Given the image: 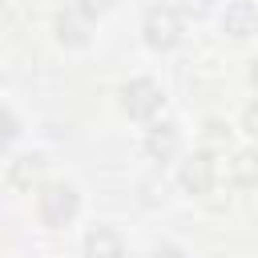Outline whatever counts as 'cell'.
Listing matches in <instances>:
<instances>
[{"label":"cell","instance_id":"8","mask_svg":"<svg viewBox=\"0 0 258 258\" xmlns=\"http://www.w3.org/2000/svg\"><path fill=\"white\" fill-rule=\"evenodd\" d=\"M44 169H48V161L40 153H24V157H16L8 165V185L12 189H32V185L44 181Z\"/></svg>","mask_w":258,"mask_h":258},{"label":"cell","instance_id":"3","mask_svg":"<svg viewBox=\"0 0 258 258\" xmlns=\"http://www.w3.org/2000/svg\"><path fill=\"white\" fill-rule=\"evenodd\" d=\"M77 210H81V198H77V189L69 181H52V185L40 189V222L44 226H52V230L69 226L77 218Z\"/></svg>","mask_w":258,"mask_h":258},{"label":"cell","instance_id":"11","mask_svg":"<svg viewBox=\"0 0 258 258\" xmlns=\"http://www.w3.org/2000/svg\"><path fill=\"white\" fill-rule=\"evenodd\" d=\"M16 137H20V121H16V113L8 105H0V149H8Z\"/></svg>","mask_w":258,"mask_h":258},{"label":"cell","instance_id":"2","mask_svg":"<svg viewBox=\"0 0 258 258\" xmlns=\"http://www.w3.org/2000/svg\"><path fill=\"white\" fill-rule=\"evenodd\" d=\"M117 97H121V109H125L133 121H149V117L165 105L161 85H157V81H149V77H133V81H125Z\"/></svg>","mask_w":258,"mask_h":258},{"label":"cell","instance_id":"13","mask_svg":"<svg viewBox=\"0 0 258 258\" xmlns=\"http://www.w3.org/2000/svg\"><path fill=\"white\" fill-rule=\"evenodd\" d=\"M242 129L258 137V101H250V105H246V113H242Z\"/></svg>","mask_w":258,"mask_h":258},{"label":"cell","instance_id":"15","mask_svg":"<svg viewBox=\"0 0 258 258\" xmlns=\"http://www.w3.org/2000/svg\"><path fill=\"white\" fill-rule=\"evenodd\" d=\"M181 8H185V16H194V20H202V16L210 12V0H181Z\"/></svg>","mask_w":258,"mask_h":258},{"label":"cell","instance_id":"4","mask_svg":"<svg viewBox=\"0 0 258 258\" xmlns=\"http://www.w3.org/2000/svg\"><path fill=\"white\" fill-rule=\"evenodd\" d=\"M214 181H218V161H214L210 149H198L194 157L181 161V185H185V194L206 198V194L214 189Z\"/></svg>","mask_w":258,"mask_h":258},{"label":"cell","instance_id":"5","mask_svg":"<svg viewBox=\"0 0 258 258\" xmlns=\"http://www.w3.org/2000/svg\"><path fill=\"white\" fill-rule=\"evenodd\" d=\"M52 28H56V40H60V44L81 48V44H89V36H93V16L81 12V8H60L56 20H52Z\"/></svg>","mask_w":258,"mask_h":258},{"label":"cell","instance_id":"14","mask_svg":"<svg viewBox=\"0 0 258 258\" xmlns=\"http://www.w3.org/2000/svg\"><path fill=\"white\" fill-rule=\"evenodd\" d=\"M113 4H117V0H81V12H89V16H105Z\"/></svg>","mask_w":258,"mask_h":258},{"label":"cell","instance_id":"17","mask_svg":"<svg viewBox=\"0 0 258 258\" xmlns=\"http://www.w3.org/2000/svg\"><path fill=\"white\" fill-rule=\"evenodd\" d=\"M250 85H254V89H258V56H254V60H250Z\"/></svg>","mask_w":258,"mask_h":258},{"label":"cell","instance_id":"10","mask_svg":"<svg viewBox=\"0 0 258 258\" xmlns=\"http://www.w3.org/2000/svg\"><path fill=\"white\" fill-rule=\"evenodd\" d=\"M230 181L242 185V189L258 185V149H234V157H230Z\"/></svg>","mask_w":258,"mask_h":258},{"label":"cell","instance_id":"12","mask_svg":"<svg viewBox=\"0 0 258 258\" xmlns=\"http://www.w3.org/2000/svg\"><path fill=\"white\" fill-rule=\"evenodd\" d=\"M202 137H206L210 149H226V145H230V125H226V121H206Z\"/></svg>","mask_w":258,"mask_h":258},{"label":"cell","instance_id":"1","mask_svg":"<svg viewBox=\"0 0 258 258\" xmlns=\"http://www.w3.org/2000/svg\"><path fill=\"white\" fill-rule=\"evenodd\" d=\"M141 32H145V44L157 48V52L177 48V44H181V16H177V8H169V4H153V8L145 12Z\"/></svg>","mask_w":258,"mask_h":258},{"label":"cell","instance_id":"6","mask_svg":"<svg viewBox=\"0 0 258 258\" xmlns=\"http://www.w3.org/2000/svg\"><path fill=\"white\" fill-rule=\"evenodd\" d=\"M181 149V129L177 125H153L149 133H145V157L149 161H169L173 153Z\"/></svg>","mask_w":258,"mask_h":258},{"label":"cell","instance_id":"9","mask_svg":"<svg viewBox=\"0 0 258 258\" xmlns=\"http://www.w3.org/2000/svg\"><path fill=\"white\" fill-rule=\"evenodd\" d=\"M85 258H125V242L109 226H93L85 234Z\"/></svg>","mask_w":258,"mask_h":258},{"label":"cell","instance_id":"16","mask_svg":"<svg viewBox=\"0 0 258 258\" xmlns=\"http://www.w3.org/2000/svg\"><path fill=\"white\" fill-rule=\"evenodd\" d=\"M149 258H185V254H181L177 246H153V250H149Z\"/></svg>","mask_w":258,"mask_h":258},{"label":"cell","instance_id":"7","mask_svg":"<svg viewBox=\"0 0 258 258\" xmlns=\"http://www.w3.org/2000/svg\"><path fill=\"white\" fill-rule=\"evenodd\" d=\"M222 28H226L234 40H246L250 32H258V8H254L250 0H234V4H226Z\"/></svg>","mask_w":258,"mask_h":258}]
</instances>
